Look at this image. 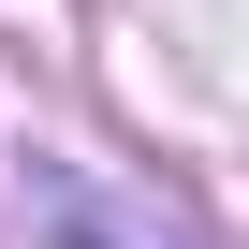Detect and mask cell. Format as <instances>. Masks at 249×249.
Instances as JSON below:
<instances>
[{
    "instance_id": "cell-1",
    "label": "cell",
    "mask_w": 249,
    "mask_h": 249,
    "mask_svg": "<svg viewBox=\"0 0 249 249\" xmlns=\"http://www.w3.org/2000/svg\"><path fill=\"white\" fill-rule=\"evenodd\" d=\"M30 220H44V249H205V220L161 176H103L59 147H30Z\"/></svg>"
}]
</instances>
